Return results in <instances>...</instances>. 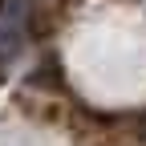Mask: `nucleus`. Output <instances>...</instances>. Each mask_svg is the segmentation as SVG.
<instances>
[{
	"instance_id": "nucleus-1",
	"label": "nucleus",
	"mask_w": 146,
	"mask_h": 146,
	"mask_svg": "<svg viewBox=\"0 0 146 146\" xmlns=\"http://www.w3.org/2000/svg\"><path fill=\"white\" fill-rule=\"evenodd\" d=\"M33 33V0H0V69L16 61Z\"/></svg>"
}]
</instances>
